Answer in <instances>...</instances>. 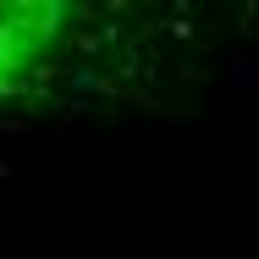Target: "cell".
Listing matches in <instances>:
<instances>
[{"instance_id":"cell-1","label":"cell","mask_w":259,"mask_h":259,"mask_svg":"<svg viewBox=\"0 0 259 259\" xmlns=\"http://www.w3.org/2000/svg\"><path fill=\"white\" fill-rule=\"evenodd\" d=\"M72 6L55 0H0V100L33 83L66 39Z\"/></svg>"}]
</instances>
